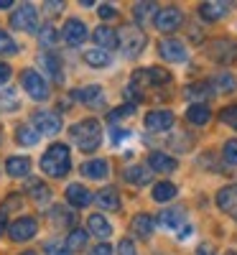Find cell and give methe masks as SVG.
Returning a JSON list of instances; mask_svg holds the SVG:
<instances>
[{"mask_svg":"<svg viewBox=\"0 0 237 255\" xmlns=\"http://www.w3.org/2000/svg\"><path fill=\"white\" fill-rule=\"evenodd\" d=\"M130 232H133L135 238H140V240H148L150 235H153V217L145 215V212L135 215L133 222H130Z\"/></svg>","mask_w":237,"mask_h":255,"instance_id":"44dd1931","label":"cell"},{"mask_svg":"<svg viewBox=\"0 0 237 255\" xmlns=\"http://www.w3.org/2000/svg\"><path fill=\"white\" fill-rule=\"evenodd\" d=\"M184 23V13L176 8V5H168V8H161L156 20H153V26L161 31V33H174L176 28H181Z\"/></svg>","mask_w":237,"mask_h":255,"instance_id":"8992f818","label":"cell"},{"mask_svg":"<svg viewBox=\"0 0 237 255\" xmlns=\"http://www.w3.org/2000/svg\"><path fill=\"white\" fill-rule=\"evenodd\" d=\"M127 135V130H122V128H115V133H113V140L115 143H120V138H125Z\"/></svg>","mask_w":237,"mask_h":255,"instance_id":"7dc6e473","label":"cell"},{"mask_svg":"<svg viewBox=\"0 0 237 255\" xmlns=\"http://www.w3.org/2000/svg\"><path fill=\"white\" fill-rule=\"evenodd\" d=\"M197 255H214V253H212V248H209V245H202Z\"/></svg>","mask_w":237,"mask_h":255,"instance_id":"816d5d0a","label":"cell"},{"mask_svg":"<svg viewBox=\"0 0 237 255\" xmlns=\"http://www.w3.org/2000/svg\"><path fill=\"white\" fill-rule=\"evenodd\" d=\"M31 123L36 125V130L38 133H44V135H54L61 130V115L59 113H51V110H38L31 115Z\"/></svg>","mask_w":237,"mask_h":255,"instance_id":"9c48e42d","label":"cell"},{"mask_svg":"<svg viewBox=\"0 0 237 255\" xmlns=\"http://www.w3.org/2000/svg\"><path fill=\"white\" fill-rule=\"evenodd\" d=\"M61 36L69 46H82L84 41H87V26H84L79 18H69L61 28Z\"/></svg>","mask_w":237,"mask_h":255,"instance_id":"7c38bea8","label":"cell"},{"mask_svg":"<svg viewBox=\"0 0 237 255\" xmlns=\"http://www.w3.org/2000/svg\"><path fill=\"white\" fill-rule=\"evenodd\" d=\"M135 84H153V87H163V84L171 82V74L161 67H148V69H138L133 74Z\"/></svg>","mask_w":237,"mask_h":255,"instance_id":"30bf717a","label":"cell"},{"mask_svg":"<svg viewBox=\"0 0 237 255\" xmlns=\"http://www.w3.org/2000/svg\"><path fill=\"white\" fill-rule=\"evenodd\" d=\"M90 255H113V248L102 243V245H97V248H95V250H92Z\"/></svg>","mask_w":237,"mask_h":255,"instance_id":"bcb514c9","label":"cell"},{"mask_svg":"<svg viewBox=\"0 0 237 255\" xmlns=\"http://www.w3.org/2000/svg\"><path fill=\"white\" fill-rule=\"evenodd\" d=\"M28 194H31V199H33L36 204H46L49 197H51V189H49L44 181L33 179V181H28Z\"/></svg>","mask_w":237,"mask_h":255,"instance_id":"d6a6232c","label":"cell"},{"mask_svg":"<svg viewBox=\"0 0 237 255\" xmlns=\"http://www.w3.org/2000/svg\"><path fill=\"white\" fill-rule=\"evenodd\" d=\"M212 87H214V92H235L237 90V79L230 72H220V74H214Z\"/></svg>","mask_w":237,"mask_h":255,"instance_id":"4dcf8cb0","label":"cell"},{"mask_svg":"<svg viewBox=\"0 0 237 255\" xmlns=\"http://www.w3.org/2000/svg\"><path fill=\"white\" fill-rule=\"evenodd\" d=\"M158 222L166 227V230H181L186 227V212L181 207H171V209H163L161 215H158Z\"/></svg>","mask_w":237,"mask_h":255,"instance_id":"d6986e66","label":"cell"},{"mask_svg":"<svg viewBox=\"0 0 237 255\" xmlns=\"http://www.w3.org/2000/svg\"><path fill=\"white\" fill-rule=\"evenodd\" d=\"M82 174L87 179H95V181H102L107 179V174H110V163L102 161V158H95V161H87L82 166Z\"/></svg>","mask_w":237,"mask_h":255,"instance_id":"cb8c5ba5","label":"cell"},{"mask_svg":"<svg viewBox=\"0 0 237 255\" xmlns=\"http://www.w3.org/2000/svg\"><path fill=\"white\" fill-rule=\"evenodd\" d=\"M227 255H237V253H227Z\"/></svg>","mask_w":237,"mask_h":255,"instance_id":"9f6ffc18","label":"cell"},{"mask_svg":"<svg viewBox=\"0 0 237 255\" xmlns=\"http://www.w3.org/2000/svg\"><path fill=\"white\" fill-rule=\"evenodd\" d=\"M174 125V113L171 110H150L145 115V128L150 133H163Z\"/></svg>","mask_w":237,"mask_h":255,"instance_id":"9a60e30c","label":"cell"},{"mask_svg":"<svg viewBox=\"0 0 237 255\" xmlns=\"http://www.w3.org/2000/svg\"><path fill=\"white\" fill-rule=\"evenodd\" d=\"M87 235H90L87 230L74 227V230L69 232V238H67V250H72V253H79L84 245H87Z\"/></svg>","mask_w":237,"mask_h":255,"instance_id":"e575fe53","label":"cell"},{"mask_svg":"<svg viewBox=\"0 0 237 255\" xmlns=\"http://www.w3.org/2000/svg\"><path fill=\"white\" fill-rule=\"evenodd\" d=\"M5 171L13 176V179H20V176H26L31 171V161L28 156H10L5 161Z\"/></svg>","mask_w":237,"mask_h":255,"instance_id":"484cf974","label":"cell"},{"mask_svg":"<svg viewBox=\"0 0 237 255\" xmlns=\"http://www.w3.org/2000/svg\"><path fill=\"white\" fill-rule=\"evenodd\" d=\"M67 202H69L72 207H87V204L92 202V194H90L87 186L69 184V186H67Z\"/></svg>","mask_w":237,"mask_h":255,"instance_id":"7402d4cb","label":"cell"},{"mask_svg":"<svg viewBox=\"0 0 237 255\" xmlns=\"http://www.w3.org/2000/svg\"><path fill=\"white\" fill-rule=\"evenodd\" d=\"M36 232H38V222L33 217H20L8 227V238L13 243H28L36 238Z\"/></svg>","mask_w":237,"mask_h":255,"instance_id":"ba28073f","label":"cell"},{"mask_svg":"<svg viewBox=\"0 0 237 255\" xmlns=\"http://www.w3.org/2000/svg\"><path fill=\"white\" fill-rule=\"evenodd\" d=\"M186 120L194 123V125H207L212 120V110H209V105H197L194 102L191 108L186 110Z\"/></svg>","mask_w":237,"mask_h":255,"instance_id":"f546056e","label":"cell"},{"mask_svg":"<svg viewBox=\"0 0 237 255\" xmlns=\"http://www.w3.org/2000/svg\"><path fill=\"white\" fill-rule=\"evenodd\" d=\"M46 8H49V13H59V8H64L61 3H46Z\"/></svg>","mask_w":237,"mask_h":255,"instance_id":"681fc988","label":"cell"},{"mask_svg":"<svg viewBox=\"0 0 237 255\" xmlns=\"http://www.w3.org/2000/svg\"><path fill=\"white\" fill-rule=\"evenodd\" d=\"M74 100H79L82 105H87V108H105V92L100 84H90V87H82V90H74Z\"/></svg>","mask_w":237,"mask_h":255,"instance_id":"4fadbf2b","label":"cell"},{"mask_svg":"<svg viewBox=\"0 0 237 255\" xmlns=\"http://www.w3.org/2000/svg\"><path fill=\"white\" fill-rule=\"evenodd\" d=\"M72 168V156H69V148L64 143H51L49 151L41 156V171L51 179H61L67 176Z\"/></svg>","mask_w":237,"mask_h":255,"instance_id":"6da1fadb","label":"cell"},{"mask_svg":"<svg viewBox=\"0 0 237 255\" xmlns=\"http://www.w3.org/2000/svg\"><path fill=\"white\" fill-rule=\"evenodd\" d=\"M10 26H13L15 31H26V33L36 31V28H38V13H36V8H33L31 3L20 5V8L10 15Z\"/></svg>","mask_w":237,"mask_h":255,"instance_id":"52a82bcc","label":"cell"},{"mask_svg":"<svg viewBox=\"0 0 237 255\" xmlns=\"http://www.w3.org/2000/svg\"><path fill=\"white\" fill-rule=\"evenodd\" d=\"M13 3H10V0H3V3H0V10H3V8H10Z\"/></svg>","mask_w":237,"mask_h":255,"instance_id":"f5cc1de1","label":"cell"},{"mask_svg":"<svg viewBox=\"0 0 237 255\" xmlns=\"http://www.w3.org/2000/svg\"><path fill=\"white\" fill-rule=\"evenodd\" d=\"M176 158L174 156H168L163 151H153L148 156V168L150 171H163V174H171V171H176Z\"/></svg>","mask_w":237,"mask_h":255,"instance_id":"ac0fdd59","label":"cell"},{"mask_svg":"<svg viewBox=\"0 0 237 255\" xmlns=\"http://www.w3.org/2000/svg\"><path fill=\"white\" fill-rule=\"evenodd\" d=\"M217 207L230 215L232 220H237V184H230V186H222L217 191Z\"/></svg>","mask_w":237,"mask_h":255,"instance_id":"5bb4252c","label":"cell"},{"mask_svg":"<svg viewBox=\"0 0 237 255\" xmlns=\"http://www.w3.org/2000/svg\"><path fill=\"white\" fill-rule=\"evenodd\" d=\"M8 227V215H0V232H5Z\"/></svg>","mask_w":237,"mask_h":255,"instance_id":"f907efd6","label":"cell"},{"mask_svg":"<svg viewBox=\"0 0 237 255\" xmlns=\"http://www.w3.org/2000/svg\"><path fill=\"white\" fill-rule=\"evenodd\" d=\"M118 36H120V49H122V56H127V59H135V56H140L143 54V49H145V33L138 28V26H122L120 31H118Z\"/></svg>","mask_w":237,"mask_h":255,"instance_id":"3957f363","label":"cell"},{"mask_svg":"<svg viewBox=\"0 0 237 255\" xmlns=\"http://www.w3.org/2000/svg\"><path fill=\"white\" fill-rule=\"evenodd\" d=\"M10 79V67H8V64H3V61H0V84H5Z\"/></svg>","mask_w":237,"mask_h":255,"instance_id":"f6af8a7d","label":"cell"},{"mask_svg":"<svg viewBox=\"0 0 237 255\" xmlns=\"http://www.w3.org/2000/svg\"><path fill=\"white\" fill-rule=\"evenodd\" d=\"M92 38H95L97 49H105V51H113V49L120 46V36H118V31L110 28V26H100V28H95Z\"/></svg>","mask_w":237,"mask_h":255,"instance_id":"e0dca14e","label":"cell"},{"mask_svg":"<svg viewBox=\"0 0 237 255\" xmlns=\"http://www.w3.org/2000/svg\"><path fill=\"white\" fill-rule=\"evenodd\" d=\"M135 113V105H122V108H118V110H113L110 115H107V118H110L113 123L115 120H120V118H130Z\"/></svg>","mask_w":237,"mask_h":255,"instance_id":"b9f144b4","label":"cell"},{"mask_svg":"<svg viewBox=\"0 0 237 255\" xmlns=\"http://www.w3.org/2000/svg\"><path fill=\"white\" fill-rule=\"evenodd\" d=\"M118 255H138V250H135L133 240H127V238H122V240L118 243Z\"/></svg>","mask_w":237,"mask_h":255,"instance_id":"7bdbcfd3","label":"cell"},{"mask_svg":"<svg viewBox=\"0 0 237 255\" xmlns=\"http://www.w3.org/2000/svg\"><path fill=\"white\" fill-rule=\"evenodd\" d=\"M87 227H90V235H95V238H100V240H107V238L113 235L110 222H107L102 215H92L90 222H87Z\"/></svg>","mask_w":237,"mask_h":255,"instance_id":"f1b7e54d","label":"cell"},{"mask_svg":"<svg viewBox=\"0 0 237 255\" xmlns=\"http://www.w3.org/2000/svg\"><path fill=\"white\" fill-rule=\"evenodd\" d=\"M13 54H18V46H15V41L0 28V56H13Z\"/></svg>","mask_w":237,"mask_h":255,"instance_id":"74e56055","label":"cell"},{"mask_svg":"<svg viewBox=\"0 0 237 255\" xmlns=\"http://www.w3.org/2000/svg\"><path fill=\"white\" fill-rule=\"evenodd\" d=\"M49 217H51V222L56 225V227H69L72 222H74V215H72V212L69 209H64V207H54L51 212H49Z\"/></svg>","mask_w":237,"mask_h":255,"instance_id":"8d00e7d4","label":"cell"},{"mask_svg":"<svg viewBox=\"0 0 237 255\" xmlns=\"http://www.w3.org/2000/svg\"><path fill=\"white\" fill-rule=\"evenodd\" d=\"M222 158H225V163L237 166V138H232V140L225 143V148H222Z\"/></svg>","mask_w":237,"mask_h":255,"instance_id":"f35d334b","label":"cell"},{"mask_svg":"<svg viewBox=\"0 0 237 255\" xmlns=\"http://www.w3.org/2000/svg\"><path fill=\"white\" fill-rule=\"evenodd\" d=\"M207 54H209V59L222 64V67H230V64L237 59V44L230 41V38H214V41H209Z\"/></svg>","mask_w":237,"mask_h":255,"instance_id":"277c9868","label":"cell"},{"mask_svg":"<svg viewBox=\"0 0 237 255\" xmlns=\"http://www.w3.org/2000/svg\"><path fill=\"white\" fill-rule=\"evenodd\" d=\"M158 5L156 3H135L133 5V15H135V20H138V26H145L148 20H156V15H158Z\"/></svg>","mask_w":237,"mask_h":255,"instance_id":"83f0119b","label":"cell"},{"mask_svg":"<svg viewBox=\"0 0 237 255\" xmlns=\"http://www.w3.org/2000/svg\"><path fill=\"white\" fill-rule=\"evenodd\" d=\"M20 255H36V253H33V250H28V253H20Z\"/></svg>","mask_w":237,"mask_h":255,"instance_id":"11a10c76","label":"cell"},{"mask_svg":"<svg viewBox=\"0 0 237 255\" xmlns=\"http://www.w3.org/2000/svg\"><path fill=\"white\" fill-rule=\"evenodd\" d=\"M191 235V225H186V227H181V232H179V238L184 240V238H189Z\"/></svg>","mask_w":237,"mask_h":255,"instance_id":"c3c4849f","label":"cell"},{"mask_svg":"<svg viewBox=\"0 0 237 255\" xmlns=\"http://www.w3.org/2000/svg\"><path fill=\"white\" fill-rule=\"evenodd\" d=\"M20 84H23V90L33 100H46L49 97V84L36 69H26L23 74H20Z\"/></svg>","mask_w":237,"mask_h":255,"instance_id":"5b68a950","label":"cell"},{"mask_svg":"<svg viewBox=\"0 0 237 255\" xmlns=\"http://www.w3.org/2000/svg\"><path fill=\"white\" fill-rule=\"evenodd\" d=\"M220 120H222L225 125H230L232 130H237V105H230V108H225V110L220 113Z\"/></svg>","mask_w":237,"mask_h":255,"instance_id":"ab89813d","label":"cell"},{"mask_svg":"<svg viewBox=\"0 0 237 255\" xmlns=\"http://www.w3.org/2000/svg\"><path fill=\"white\" fill-rule=\"evenodd\" d=\"M72 140L77 143L79 151L84 153H92L100 148V140H102V125L95 120V118H87V120H82L77 125H72Z\"/></svg>","mask_w":237,"mask_h":255,"instance_id":"7a4b0ae2","label":"cell"},{"mask_svg":"<svg viewBox=\"0 0 237 255\" xmlns=\"http://www.w3.org/2000/svg\"><path fill=\"white\" fill-rule=\"evenodd\" d=\"M51 255H69L67 250H56V253H51Z\"/></svg>","mask_w":237,"mask_h":255,"instance_id":"db71d44e","label":"cell"},{"mask_svg":"<svg viewBox=\"0 0 237 255\" xmlns=\"http://www.w3.org/2000/svg\"><path fill=\"white\" fill-rule=\"evenodd\" d=\"M230 8H232V3H202L199 5V15L204 20H220V18H225L230 13Z\"/></svg>","mask_w":237,"mask_h":255,"instance_id":"d4e9b609","label":"cell"},{"mask_svg":"<svg viewBox=\"0 0 237 255\" xmlns=\"http://www.w3.org/2000/svg\"><path fill=\"white\" fill-rule=\"evenodd\" d=\"M38 64H41V69H44V74L51 77V82L61 84L64 82V72H61V61L56 54L51 51H44V54H38Z\"/></svg>","mask_w":237,"mask_h":255,"instance_id":"2e32d148","label":"cell"},{"mask_svg":"<svg viewBox=\"0 0 237 255\" xmlns=\"http://www.w3.org/2000/svg\"><path fill=\"white\" fill-rule=\"evenodd\" d=\"M158 54H161V59H166V61H186V46L181 44L179 38H161L158 41Z\"/></svg>","mask_w":237,"mask_h":255,"instance_id":"8fae6325","label":"cell"},{"mask_svg":"<svg viewBox=\"0 0 237 255\" xmlns=\"http://www.w3.org/2000/svg\"><path fill=\"white\" fill-rule=\"evenodd\" d=\"M150 179H153V171L148 166H130L125 171V181H130L135 186H145V184H150Z\"/></svg>","mask_w":237,"mask_h":255,"instance_id":"4316f807","label":"cell"},{"mask_svg":"<svg viewBox=\"0 0 237 255\" xmlns=\"http://www.w3.org/2000/svg\"><path fill=\"white\" fill-rule=\"evenodd\" d=\"M212 92H214V87L209 82H194V84H189L186 87V100H197V105H207V100L212 97Z\"/></svg>","mask_w":237,"mask_h":255,"instance_id":"603a6c76","label":"cell"},{"mask_svg":"<svg viewBox=\"0 0 237 255\" xmlns=\"http://www.w3.org/2000/svg\"><path fill=\"white\" fill-rule=\"evenodd\" d=\"M56 38H59V33H56L54 26H44V28H41V44H44L46 49H51L56 44Z\"/></svg>","mask_w":237,"mask_h":255,"instance_id":"60d3db41","label":"cell"},{"mask_svg":"<svg viewBox=\"0 0 237 255\" xmlns=\"http://www.w3.org/2000/svg\"><path fill=\"white\" fill-rule=\"evenodd\" d=\"M38 130L36 128H31V125H18L15 128V140L20 143V145H36L38 143Z\"/></svg>","mask_w":237,"mask_h":255,"instance_id":"836d02e7","label":"cell"},{"mask_svg":"<svg viewBox=\"0 0 237 255\" xmlns=\"http://www.w3.org/2000/svg\"><path fill=\"white\" fill-rule=\"evenodd\" d=\"M95 202H97V207H100V209H105V212H118V209H120L118 189H113V186L100 189V191H97V197H95Z\"/></svg>","mask_w":237,"mask_h":255,"instance_id":"ffe728a7","label":"cell"},{"mask_svg":"<svg viewBox=\"0 0 237 255\" xmlns=\"http://www.w3.org/2000/svg\"><path fill=\"white\" fill-rule=\"evenodd\" d=\"M84 61H87L90 67H95V69H102L113 59H110V51H105V49H87L84 51Z\"/></svg>","mask_w":237,"mask_h":255,"instance_id":"1f68e13d","label":"cell"},{"mask_svg":"<svg viewBox=\"0 0 237 255\" xmlns=\"http://www.w3.org/2000/svg\"><path fill=\"white\" fill-rule=\"evenodd\" d=\"M174 197H176V186L171 181H161V184L153 186V199L156 202H171Z\"/></svg>","mask_w":237,"mask_h":255,"instance_id":"d590c367","label":"cell"},{"mask_svg":"<svg viewBox=\"0 0 237 255\" xmlns=\"http://www.w3.org/2000/svg\"><path fill=\"white\" fill-rule=\"evenodd\" d=\"M97 13H100V18H102V20H110V18H115V15H118V10H115L113 5H107V3H105V5H100V8H97Z\"/></svg>","mask_w":237,"mask_h":255,"instance_id":"ee69618b","label":"cell"}]
</instances>
